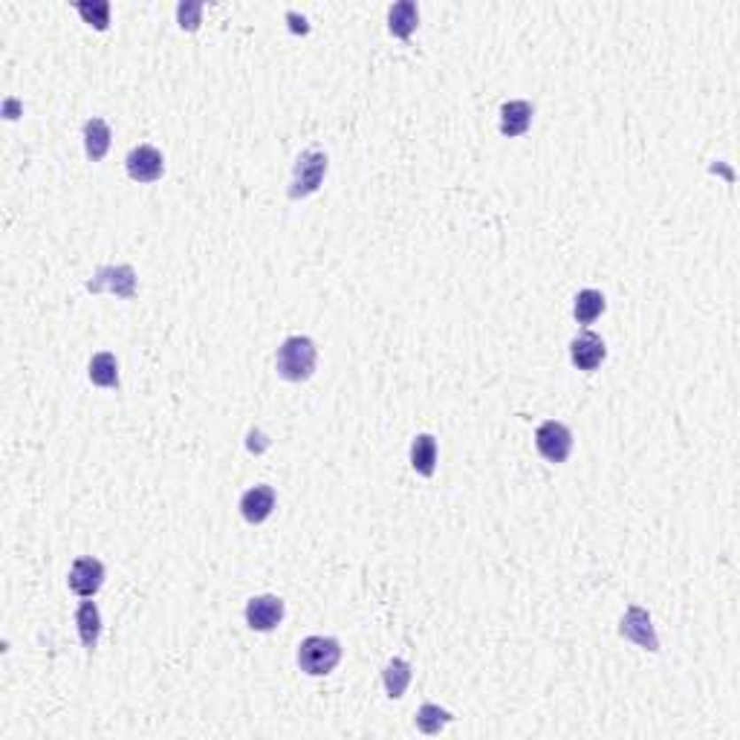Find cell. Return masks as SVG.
Masks as SVG:
<instances>
[{
  "label": "cell",
  "mask_w": 740,
  "mask_h": 740,
  "mask_svg": "<svg viewBox=\"0 0 740 740\" xmlns=\"http://www.w3.org/2000/svg\"><path fill=\"white\" fill-rule=\"evenodd\" d=\"M284 619V602L278 596H255L246 604V625L252 631H272Z\"/></svg>",
  "instance_id": "cell-8"
},
{
  "label": "cell",
  "mask_w": 740,
  "mask_h": 740,
  "mask_svg": "<svg viewBox=\"0 0 740 740\" xmlns=\"http://www.w3.org/2000/svg\"><path fill=\"white\" fill-rule=\"evenodd\" d=\"M200 18H203L200 0H185V4L176 6V20H180V27L185 32H194L197 27H200Z\"/></svg>",
  "instance_id": "cell-22"
},
{
  "label": "cell",
  "mask_w": 740,
  "mask_h": 740,
  "mask_svg": "<svg viewBox=\"0 0 740 740\" xmlns=\"http://www.w3.org/2000/svg\"><path fill=\"white\" fill-rule=\"evenodd\" d=\"M604 313V295L599 290H581L573 304V315L579 324H593Z\"/></svg>",
  "instance_id": "cell-19"
},
{
  "label": "cell",
  "mask_w": 740,
  "mask_h": 740,
  "mask_svg": "<svg viewBox=\"0 0 740 740\" xmlns=\"http://www.w3.org/2000/svg\"><path fill=\"white\" fill-rule=\"evenodd\" d=\"M570 356L579 370H596L604 362L607 347L596 333H581L579 339L570 341Z\"/></svg>",
  "instance_id": "cell-10"
},
{
  "label": "cell",
  "mask_w": 740,
  "mask_h": 740,
  "mask_svg": "<svg viewBox=\"0 0 740 740\" xmlns=\"http://www.w3.org/2000/svg\"><path fill=\"white\" fill-rule=\"evenodd\" d=\"M90 382L98 388H119V364L113 353H96L90 359Z\"/></svg>",
  "instance_id": "cell-18"
},
{
  "label": "cell",
  "mask_w": 740,
  "mask_h": 740,
  "mask_svg": "<svg viewBox=\"0 0 740 740\" xmlns=\"http://www.w3.org/2000/svg\"><path fill=\"white\" fill-rule=\"evenodd\" d=\"M411 466L417 474H423V478H431L437 466V440L431 434H419L414 443H411Z\"/></svg>",
  "instance_id": "cell-15"
},
{
  "label": "cell",
  "mask_w": 740,
  "mask_h": 740,
  "mask_svg": "<svg viewBox=\"0 0 740 740\" xmlns=\"http://www.w3.org/2000/svg\"><path fill=\"white\" fill-rule=\"evenodd\" d=\"M110 148V128L105 119H87L84 121V151L93 162L105 160Z\"/></svg>",
  "instance_id": "cell-14"
},
{
  "label": "cell",
  "mask_w": 740,
  "mask_h": 740,
  "mask_svg": "<svg viewBox=\"0 0 740 740\" xmlns=\"http://www.w3.org/2000/svg\"><path fill=\"white\" fill-rule=\"evenodd\" d=\"M105 584V565L98 558H79L70 570V590L79 596H96Z\"/></svg>",
  "instance_id": "cell-9"
},
{
  "label": "cell",
  "mask_w": 740,
  "mask_h": 740,
  "mask_svg": "<svg viewBox=\"0 0 740 740\" xmlns=\"http://www.w3.org/2000/svg\"><path fill=\"white\" fill-rule=\"evenodd\" d=\"M339 659H341V648L330 636H307L298 645V666H301L304 674H310V677H324V674H330L339 666Z\"/></svg>",
  "instance_id": "cell-2"
},
{
  "label": "cell",
  "mask_w": 740,
  "mask_h": 740,
  "mask_svg": "<svg viewBox=\"0 0 740 740\" xmlns=\"http://www.w3.org/2000/svg\"><path fill=\"white\" fill-rule=\"evenodd\" d=\"M419 24V9L414 0H400V4H393L391 6V12H388V29H391V35L396 38H411V32L417 29Z\"/></svg>",
  "instance_id": "cell-13"
},
{
  "label": "cell",
  "mask_w": 740,
  "mask_h": 740,
  "mask_svg": "<svg viewBox=\"0 0 740 740\" xmlns=\"http://www.w3.org/2000/svg\"><path fill=\"white\" fill-rule=\"evenodd\" d=\"M18 113V102H6V119H15Z\"/></svg>",
  "instance_id": "cell-24"
},
{
  "label": "cell",
  "mask_w": 740,
  "mask_h": 740,
  "mask_svg": "<svg viewBox=\"0 0 740 740\" xmlns=\"http://www.w3.org/2000/svg\"><path fill=\"white\" fill-rule=\"evenodd\" d=\"M75 622H79V636L84 648H96L98 634H102V616H98V607L93 602H82L79 613H75Z\"/></svg>",
  "instance_id": "cell-16"
},
{
  "label": "cell",
  "mask_w": 740,
  "mask_h": 740,
  "mask_svg": "<svg viewBox=\"0 0 740 740\" xmlns=\"http://www.w3.org/2000/svg\"><path fill=\"white\" fill-rule=\"evenodd\" d=\"M448 723H451V712L440 709V705H434V703L419 705V712H417V728H419V732L437 735L440 728H446Z\"/></svg>",
  "instance_id": "cell-20"
},
{
  "label": "cell",
  "mask_w": 740,
  "mask_h": 740,
  "mask_svg": "<svg viewBox=\"0 0 740 740\" xmlns=\"http://www.w3.org/2000/svg\"><path fill=\"white\" fill-rule=\"evenodd\" d=\"M87 292H113L119 298H134L136 295V272L128 263L119 267H105L93 275V281H87Z\"/></svg>",
  "instance_id": "cell-4"
},
{
  "label": "cell",
  "mask_w": 740,
  "mask_h": 740,
  "mask_svg": "<svg viewBox=\"0 0 740 740\" xmlns=\"http://www.w3.org/2000/svg\"><path fill=\"white\" fill-rule=\"evenodd\" d=\"M535 446L541 451V457L549 460V463H565L570 457V448H573V434L565 423H556V419H549L538 428L535 434Z\"/></svg>",
  "instance_id": "cell-5"
},
{
  "label": "cell",
  "mask_w": 740,
  "mask_h": 740,
  "mask_svg": "<svg viewBox=\"0 0 740 740\" xmlns=\"http://www.w3.org/2000/svg\"><path fill=\"white\" fill-rule=\"evenodd\" d=\"M286 18L292 20V32H307V20H304V18L298 20V15H295V12H290V15H286Z\"/></svg>",
  "instance_id": "cell-23"
},
{
  "label": "cell",
  "mask_w": 740,
  "mask_h": 740,
  "mask_svg": "<svg viewBox=\"0 0 740 740\" xmlns=\"http://www.w3.org/2000/svg\"><path fill=\"white\" fill-rule=\"evenodd\" d=\"M382 682H385V691H388V697L400 700L402 694H405V689H408V682H411V666H408L405 659L393 657L388 666H385V671H382Z\"/></svg>",
  "instance_id": "cell-17"
},
{
  "label": "cell",
  "mask_w": 740,
  "mask_h": 740,
  "mask_svg": "<svg viewBox=\"0 0 740 740\" xmlns=\"http://www.w3.org/2000/svg\"><path fill=\"white\" fill-rule=\"evenodd\" d=\"M327 174V153L322 151H304L298 157L295 168H292V185H290V197L292 200H301V197H310L313 191H318Z\"/></svg>",
  "instance_id": "cell-3"
},
{
  "label": "cell",
  "mask_w": 740,
  "mask_h": 740,
  "mask_svg": "<svg viewBox=\"0 0 740 740\" xmlns=\"http://www.w3.org/2000/svg\"><path fill=\"white\" fill-rule=\"evenodd\" d=\"M75 9H79V15L90 27H96L98 32L107 29V24H110V4H107V0H96V4H87V0H82V4H75Z\"/></svg>",
  "instance_id": "cell-21"
},
{
  "label": "cell",
  "mask_w": 740,
  "mask_h": 740,
  "mask_svg": "<svg viewBox=\"0 0 740 740\" xmlns=\"http://www.w3.org/2000/svg\"><path fill=\"white\" fill-rule=\"evenodd\" d=\"M315 356L318 350L313 339L307 336H292L278 347V377L286 382H304L313 377L315 370Z\"/></svg>",
  "instance_id": "cell-1"
},
{
  "label": "cell",
  "mask_w": 740,
  "mask_h": 740,
  "mask_svg": "<svg viewBox=\"0 0 740 740\" xmlns=\"http://www.w3.org/2000/svg\"><path fill=\"white\" fill-rule=\"evenodd\" d=\"M275 510V492L272 486H255L240 498V512L249 524H263Z\"/></svg>",
  "instance_id": "cell-11"
},
{
  "label": "cell",
  "mask_w": 740,
  "mask_h": 740,
  "mask_svg": "<svg viewBox=\"0 0 740 740\" xmlns=\"http://www.w3.org/2000/svg\"><path fill=\"white\" fill-rule=\"evenodd\" d=\"M619 634L625 639H631V643H636L639 648H645V650H659V639L654 634V625H650V613L643 611V607H627V613H625V619L619 625Z\"/></svg>",
  "instance_id": "cell-7"
},
{
  "label": "cell",
  "mask_w": 740,
  "mask_h": 740,
  "mask_svg": "<svg viewBox=\"0 0 740 740\" xmlns=\"http://www.w3.org/2000/svg\"><path fill=\"white\" fill-rule=\"evenodd\" d=\"M125 168L130 174V180L136 183H157L162 171H165V160L162 153L153 148V145H139L128 153L125 160Z\"/></svg>",
  "instance_id": "cell-6"
},
{
  "label": "cell",
  "mask_w": 740,
  "mask_h": 740,
  "mask_svg": "<svg viewBox=\"0 0 740 740\" xmlns=\"http://www.w3.org/2000/svg\"><path fill=\"white\" fill-rule=\"evenodd\" d=\"M533 121V105L529 102H506L501 107V134L503 136H524Z\"/></svg>",
  "instance_id": "cell-12"
}]
</instances>
